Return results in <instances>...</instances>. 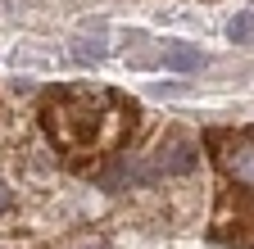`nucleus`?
<instances>
[{"instance_id": "obj_6", "label": "nucleus", "mask_w": 254, "mask_h": 249, "mask_svg": "<svg viewBox=\"0 0 254 249\" xmlns=\"http://www.w3.org/2000/svg\"><path fill=\"white\" fill-rule=\"evenodd\" d=\"M150 91H154V96H182V91H186V86H177V82H154Z\"/></svg>"}, {"instance_id": "obj_1", "label": "nucleus", "mask_w": 254, "mask_h": 249, "mask_svg": "<svg viewBox=\"0 0 254 249\" xmlns=\"http://www.w3.org/2000/svg\"><path fill=\"white\" fill-rule=\"evenodd\" d=\"M218 163L236 186L254 191V136H218Z\"/></svg>"}, {"instance_id": "obj_2", "label": "nucleus", "mask_w": 254, "mask_h": 249, "mask_svg": "<svg viewBox=\"0 0 254 249\" xmlns=\"http://www.w3.org/2000/svg\"><path fill=\"white\" fill-rule=\"evenodd\" d=\"M154 177H182V172H190L195 168V145H190L186 136H168L164 145L154 149Z\"/></svg>"}, {"instance_id": "obj_7", "label": "nucleus", "mask_w": 254, "mask_h": 249, "mask_svg": "<svg viewBox=\"0 0 254 249\" xmlns=\"http://www.w3.org/2000/svg\"><path fill=\"white\" fill-rule=\"evenodd\" d=\"M9 204H14V191H9V186H0V213H5Z\"/></svg>"}, {"instance_id": "obj_3", "label": "nucleus", "mask_w": 254, "mask_h": 249, "mask_svg": "<svg viewBox=\"0 0 254 249\" xmlns=\"http://www.w3.org/2000/svg\"><path fill=\"white\" fill-rule=\"evenodd\" d=\"M95 181H100L105 191H123V186H150V181H154V168L141 163V159H132V154H123V159H118L114 168H105Z\"/></svg>"}, {"instance_id": "obj_5", "label": "nucleus", "mask_w": 254, "mask_h": 249, "mask_svg": "<svg viewBox=\"0 0 254 249\" xmlns=\"http://www.w3.org/2000/svg\"><path fill=\"white\" fill-rule=\"evenodd\" d=\"M227 37L236 41V46H245V41H254V9H241L232 23H227Z\"/></svg>"}, {"instance_id": "obj_4", "label": "nucleus", "mask_w": 254, "mask_h": 249, "mask_svg": "<svg viewBox=\"0 0 254 249\" xmlns=\"http://www.w3.org/2000/svg\"><path fill=\"white\" fill-rule=\"evenodd\" d=\"M164 68H173V73H200L204 54L195 46H186V41H168L164 46Z\"/></svg>"}]
</instances>
